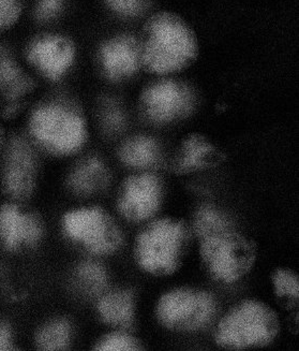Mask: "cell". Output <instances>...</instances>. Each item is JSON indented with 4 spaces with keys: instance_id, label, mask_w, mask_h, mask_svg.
Returning <instances> with one entry per match:
<instances>
[{
    "instance_id": "17",
    "label": "cell",
    "mask_w": 299,
    "mask_h": 351,
    "mask_svg": "<svg viewBox=\"0 0 299 351\" xmlns=\"http://www.w3.org/2000/svg\"><path fill=\"white\" fill-rule=\"evenodd\" d=\"M96 312L104 324L125 331L131 329L134 319L133 292L129 289L105 290L98 297Z\"/></svg>"
},
{
    "instance_id": "26",
    "label": "cell",
    "mask_w": 299,
    "mask_h": 351,
    "mask_svg": "<svg viewBox=\"0 0 299 351\" xmlns=\"http://www.w3.org/2000/svg\"><path fill=\"white\" fill-rule=\"evenodd\" d=\"M64 5L66 0H34L31 3L32 19L38 24H50L60 18Z\"/></svg>"
},
{
    "instance_id": "13",
    "label": "cell",
    "mask_w": 299,
    "mask_h": 351,
    "mask_svg": "<svg viewBox=\"0 0 299 351\" xmlns=\"http://www.w3.org/2000/svg\"><path fill=\"white\" fill-rule=\"evenodd\" d=\"M192 101L188 87L174 81L160 82L149 86L141 97L144 113L158 123L183 117L190 111Z\"/></svg>"
},
{
    "instance_id": "8",
    "label": "cell",
    "mask_w": 299,
    "mask_h": 351,
    "mask_svg": "<svg viewBox=\"0 0 299 351\" xmlns=\"http://www.w3.org/2000/svg\"><path fill=\"white\" fill-rule=\"evenodd\" d=\"M185 235L183 221L168 218L157 220L138 237L136 261L151 274H171L179 267Z\"/></svg>"
},
{
    "instance_id": "22",
    "label": "cell",
    "mask_w": 299,
    "mask_h": 351,
    "mask_svg": "<svg viewBox=\"0 0 299 351\" xmlns=\"http://www.w3.org/2000/svg\"><path fill=\"white\" fill-rule=\"evenodd\" d=\"M196 229L200 238L231 230L228 218L213 208H204L198 212L196 219Z\"/></svg>"
},
{
    "instance_id": "11",
    "label": "cell",
    "mask_w": 299,
    "mask_h": 351,
    "mask_svg": "<svg viewBox=\"0 0 299 351\" xmlns=\"http://www.w3.org/2000/svg\"><path fill=\"white\" fill-rule=\"evenodd\" d=\"M215 308V301L207 292L179 289L161 298L157 316L168 329L193 331L209 322Z\"/></svg>"
},
{
    "instance_id": "18",
    "label": "cell",
    "mask_w": 299,
    "mask_h": 351,
    "mask_svg": "<svg viewBox=\"0 0 299 351\" xmlns=\"http://www.w3.org/2000/svg\"><path fill=\"white\" fill-rule=\"evenodd\" d=\"M220 160V153L211 145L207 138L198 134H192L183 142L175 170L179 173H185L196 169L213 166Z\"/></svg>"
},
{
    "instance_id": "21",
    "label": "cell",
    "mask_w": 299,
    "mask_h": 351,
    "mask_svg": "<svg viewBox=\"0 0 299 351\" xmlns=\"http://www.w3.org/2000/svg\"><path fill=\"white\" fill-rule=\"evenodd\" d=\"M100 119L107 134H117L126 126V115L120 104L113 97H104L100 102Z\"/></svg>"
},
{
    "instance_id": "5",
    "label": "cell",
    "mask_w": 299,
    "mask_h": 351,
    "mask_svg": "<svg viewBox=\"0 0 299 351\" xmlns=\"http://www.w3.org/2000/svg\"><path fill=\"white\" fill-rule=\"evenodd\" d=\"M279 320L268 305L244 301L231 309L218 324L216 341L226 349L265 346L277 337Z\"/></svg>"
},
{
    "instance_id": "15",
    "label": "cell",
    "mask_w": 299,
    "mask_h": 351,
    "mask_svg": "<svg viewBox=\"0 0 299 351\" xmlns=\"http://www.w3.org/2000/svg\"><path fill=\"white\" fill-rule=\"evenodd\" d=\"M111 182V172L101 157L90 155L75 165L66 180L73 195L88 197L101 193Z\"/></svg>"
},
{
    "instance_id": "20",
    "label": "cell",
    "mask_w": 299,
    "mask_h": 351,
    "mask_svg": "<svg viewBox=\"0 0 299 351\" xmlns=\"http://www.w3.org/2000/svg\"><path fill=\"white\" fill-rule=\"evenodd\" d=\"M79 288L90 297H100L107 290L109 278L103 265L86 260L79 263L75 271Z\"/></svg>"
},
{
    "instance_id": "10",
    "label": "cell",
    "mask_w": 299,
    "mask_h": 351,
    "mask_svg": "<svg viewBox=\"0 0 299 351\" xmlns=\"http://www.w3.org/2000/svg\"><path fill=\"white\" fill-rule=\"evenodd\" d=\"M200 257L215 280L233 282L251 269L255 260V247L251 241L232 230L202 239Z\"/></svg>"
},
{
    "instance_id": "29",
    "label": "cell",
    "mask_w": 299,
    "mask_h": 351,
    "mask_svg": "<svg viewBox=\"0 0 299 351\" xmlns=\"http://www.w3.org/2000/svg\"><path fill=\"white\" fill-rule=\"evenodd\" d=\"M9 127L5 126L3 121H0V155L3 152V146H5V140H7L8 134L10 132Z\"/></svg>"
},
{
    "instance_id": "1",
    "label": "cell",
    "mask_w": 299,
    "mask_h": 351,
    "mask_svg": "<svg viewBox=\"0 0 299 351\" xmlns=\"http://www.w3.org/2000/svg\"><path fill=\"white\" fill-rule=\"evenodd\" d=\"M18 128L45 159L66 158L82 151L90 130L84 114L75 102L60 95L36 96Z\"/></svg>"
},
{
    "instance_id": "7",
    "label": "cell",
    "mask_w": 299,
    "mask_h": 351,
    "mask_svg": "<svg viewBox=\"0 0 299 351\" xmlns=\"http://www.w3.org/2000/svg\"><path fill=\"white\" fill-rule=\"evenodd\" d=\"M20 54L40 86L56 85L64 81L77 60L75 43L57 32H41L34 36Z\"/></svg>"
},
{
    "instance_id": "28",
    "label": "cell",
    "mask_w": 299,
    "mask_h": 351,
    "mask_svg": "<svg viewBox=\"0 0 299 351\" xmlns=\"http://www.w3.org/2000/svg\"><path fill=\"white\" fill-rule=\"evenodd\" d=\"M104 1L109 8V10L125 18H131L140 14L146 5L145 0H104Z\"/></svg>"
},
{
    "instance_id": "3",
    "label": "cell",
    "mask_w": 299,
    "mask_h": 351,
    "mask_svg": "<svg viewBox=\"0 0 299 351\" xmlns=\"http://www.w3.org/2000/svg\"><path fill=\"white\" fill-rule=\"evenodd\" d=\"M146 41L141 47L142 64L148 71L168 73L190 64L198 54L196 36L172 13H159L147 23Z\"/></svg>"
},
{
    "instance_id": "27",
    "label": "cell",
    "mask_w": 299,
    "mask_h": 351,
    "mask_svg": "<svg viewBox=\"0 0 299 351\" xmlns=\"http://www.w3.org/2000/svg\"><path fill=\"white\" fill-rule=\"evenodd\" d=\"M274 282L278 297L298 299L299 282L296 275L289 271L279 270L274 274Z\"/></svg>"
},
{
    "instance_id": "24",
    "label": "cell",
    "mask_w": 299,
    "mask_h": 351,
    "mask_svg": "<svg viewBox=\"0 0 299 351\" xmlns=\"http://www.w3.org/2000/svg\"><path fill=\"white\" fill-rule=\"evenodd\" d=\"M22 345H25V337L14 318L0 315V351L21 350Z\"/></svg>"
},
{
    "instance_id": "14",
    "label": "cell",
    "mask_w": 299,
    "mask_h": 351,
    "mask_svg": "<svg viewBox=\"0 0 299 351\" xmlns=\"http://www.w3.org/2000/svg\"><path fill=\"white\" fill-rule=\"evenodd\" d=\"M98 66L107 81L119 83L135 75L142 64L141 45L131 36L119 35L102 43Z\"/></svg>"
},
{
    "instance_id": "25",
    "label": "cell",
    "mask_w": 299,
    "mask_h": 351,
    "mask_svg": "<svg viewBox=\"0 0 299 351\" xmlns=\"http://www.w3.org/2000/svg\"><path fill=\"white\" fill-rule=\"evenodd\" d=\"M25 13V0H0V35L18 25Z\"/></svg>"
},
{
    "instance_id": "12",
    "label": "cell",
    "mask_w": 299,
    "mask_h": 351,
    "mask_svg": "<svg viewBox=\"0 0 299 351\" xmlns=\"http://www.w3.org/2000/svg\"><path fill=\"white\" fill-rule=\"evenodd\" d=\"M161 187L151 174L129 176L117 195L119 213L130 221L147 219L158 210Z\"/></svg>"
},
{
    "instance_id": "23",
    "label": "cell",
    "mask_w": 299,
    "mask_h": 351,
    "mask_svg": "<svg viewBox=\"0 0 299 351\" xmlns=\"http://www.w3.org/2000/svg\"><path fill=\"white\" fill-rule=\"evenodd\" d=\"M94 350L98 351H138L141 350L139 341H136L125 330L109 332L94 345Z\"/></svg>"
},
{
    "instance_id": "9",
    "label": "cell",
    "mask_w": 299,
    "mask_h": 351,
    "mask_svg": "<svg viewBox=\"0 0 299 351\" xmlns=\"http://www.w3.org/2000/svg\"><path fill=\"white\" fill-rule=\"evenodd\" d=\"M40 93L20 52L0 41V121L5 126L20 125L30 102Z\"/></svg>"
},
{
    "instance_id": "4",
    "label": "cell",
    "mask_w": 299,
    "mask_h": 351,
    "mask_svg": "<svg viewBox=\"0 0 299 351\" xmlns=\"http://www.w3.org/2000/svg\"><path fill=\"white\" fill-rule=\"evenodd\" d=\"M47 237V221L34 203L0 199V255L5 259L39 255Z\"/></svg>"
},
{
    "instance_id": "2",
    "label": "cell",
    "mask_w": 299,
    "mask_h": 351,
    "mask_svg": "<svg viewBox=\"0 0 299 351\" xmlns=\"http://www.w3.org/2000/svg\"><path fill=\"white\" fill-rule=\"evenodd\" d=\"M45 158L18 127L8 134L0 155V199L21 203L37 200Z\"/></svg>"
},
{
    "instance_id": "19",
    "label": "cell",
    "mask_w": 299,
    "mask_h": 351,
    "mask_svg": "<svg viewBox=\"0 0 299 351\" xmlns=\"http://www.w3.org/2000/svg\"><path fill=\"white\" fill-rule=\"evenodd\" d=\"M118 157L125 166L130 168H146L156 163L158 159V147L151 138L134 136L121 144Z\"/></svg>"
},
{
    "instance_id": "6",
    "label": "cell",
    "mask_w": 299,
    "mask_h": 351,
    "mask_svg": "<svg viewBox=\"0 0 299 351\" xmlns=\"http://www.w3.org/2000/svg\"><path fill=\"white\" fill-rule=\"evenodd\" d=\"M62 237L94 256H109L122 245L124 237L114 218L100 206H83L62 214Z\"/></svg>"
},
{
    "instance_id": "16",
    "label": "cell",
    "mask_w": 299,
    "mask_h": 351,
    "mask_svg": "<svg viewBox=\"0 0 299 351\" xmlns=\"http://www.w3.org/2000/svg\"><path fill=\"white\" fill-rule=\"evenodd\" d=\"M72 343V326L66 317L52 316L34 324L25 345L40 351L68 350Z\"/></svg>"
}]
</instances>
